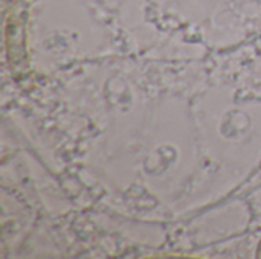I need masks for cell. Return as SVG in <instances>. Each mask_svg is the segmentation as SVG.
<instances>
[{"label": "cell", "instance_id": "obj_1", "mask_svg": "<svg viewBox=\"0 0 261 259\" xmlns=\"http://www.w3.org/2000/svg\"><path fill=\"white\" fill-rule=\"evenodd\" d=\"M6 50L11 69L23 72L26 69V12L15 9L6 21Z\"/></svg>", "mask_w": 261, "mask_h": 259}, {"label": "cell", "instance_id": "obj_2", "mask_svg": "<svg viewBox=\"0 0 261 259\" xmlns=\"http://www.w3.org/2000/svg\"><path fill=\"white\" fill-rule=\"evenodd\" d=\"M260 168H261V165H260Z\"/></svg>", "mask_w": 261, "mask_h": 259}]
</instances>
